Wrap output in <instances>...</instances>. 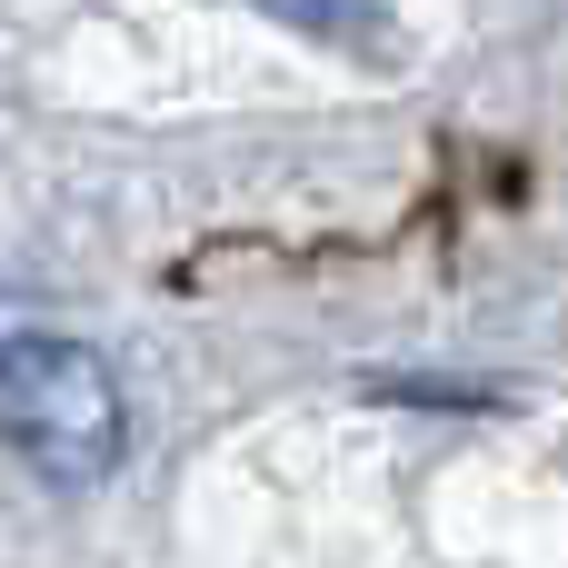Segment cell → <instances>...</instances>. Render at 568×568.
I'll use <instances>...</instances> for the list:
<instances>
[{"label":"cell","mask_w":568,"mask_h":568,"mask_svg":"<svg viewBox=\"0 0 568 568\" xmlns=\"http://www.w3.org/2000/svg\"><path fill=\"white\" fill-rule=\"evenodd\" d=\"M0 439L50 489H100L130 459V409L110 359L70 329H20L0 349Z\"/></svg>","instance_id":"6da1fadb"},{"label":"cell","mask_w":568,"mask_h":568,"mask_svg":"<svg viewBox=\"0 0 568 568\" xmlns=\"http://www.w3.org/2000/svg\"><path fill=\"white\" fill-rule=\"evenodd\" d=\"M280 30H310L329 50H359V40H389V10L379 0H260Z\"/></svg>","instance_id":"7a4b0ae2"}]
</instances>
